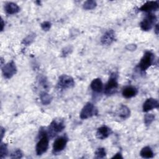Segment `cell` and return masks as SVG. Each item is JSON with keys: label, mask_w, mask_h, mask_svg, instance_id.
<instances>
[{"label": "cell", "mask_w": 159, "mask_h": 159, "mask_svg": "<svg viewBox=\"0 0 159 159\" xmlns=\"http://www.w3.org/2000/svg\"><path fill=\"white\" fill-rule=\"evenodd\" d=\"M40 139L35 147V151L37 155H42L45 153L49 146V137L47 133L46 129H40L39 130Z\"/></svg>", "instance_id": "6da1fadb"}, {"label": "cell", "mask_w": 159, "mask_h": 159, "mask_svg": "<svg viewBox=\"0 0 159 159\" xmlns=\"http://www.w3.org/2000/svg\"><path fill=\"white\" fill-rule=\"evenodd\" d=\"M65 127L64 120L62 119H54L46 129L50 139L53 138L57 134L60 133Z\"/></svg>", "instance_id": "7a4b0ae2"}, {"label": "cell", "mask_w": 159, "mask_h": 159, "mask_svg": "<svg viewBox=\"0 0 159 159\" xmlns=\"http://www.w3.org/2000/svg\"><path fill=\"white\" fill-rule=\"evenodd\" d=\"M119 86L118 75L116 73H111L108 81L106 84L104 88V93L106 96H111L114 94Z\"/></svg>", "instance_id": "3957f363"}, {"label": "cell", "mask_w": 159, "mask_h": 159, "mask_svg": "<svg viewBox=\"0 0 159 159\" xmlns=\"http://www.w3.org/2000/svg\"><path fill=\"white\" fill-rule=\"evenodd\" d=\"M155 59V54L151 51H146L138 65L139 68L142 71H145L154 63Z\"/></svg>", "instance_id": "277c9868"}, {"label": "cell", "mask_w": 159, "mask_h": 159, "mask_svg": "<svg viewBox=\"0 0 159 159\" xmlns=\"http://www.w3.org/2000/svg\"><path fill=\"white\" fill-rule=\"evenodd\" d=\"M157 20V16L154 14L152 12L148 13L140 23L141 29L143 31L150 30L153 26L155 25Z\"/></svg>", "instance_id": "5b68a950"}, {"label": "cell", "mask_w": 159, "mask_h": 159, "mask_svg": "<svg viewBox=\"0 0 159 159\" xmlns=\"http://www.w3.org/2000/svg\"><path fill=\"white\" fill-rule=\"evenodd\" d=\"M97 114L98 110L96 107L93 103L88 102L82 108L80 114V117L83 120L87 119L96 115Z\"/></svg>", "instance_id": "8992f818"}, {"label": "cell", "mask_w": 159, "mask_h": 159, "mask_svg": "<svg viewBox=\"0 0 159 159\" xmlns=\"http://www.w3.org/2000/svg\"><path fill=\"white\" fill-rule=\"evenodd\" d=\"M58 86L60 89H69L75 86L74 79L67 75H61L59 76L57 83Z\"/></svg>", "instance_id": "52a82bcc"}, {"label": "cell", "mask_w": 159, "mask_h": 159, "mask_svg": "<svg viewBox=\"0 0 159 159\" xmlns=\"http://www.w3.org/2000/svg\"><path fill=\"white\" fill-rule=\"evenodd\" d=\"M68 141V137L66 135H63L62 136L57 138L53 143L52 152L53 153H57L65 149Z\"/></svg>", "instance_id": "ba28073f"}, {"label": "cell", "mask_w": 159, "mask_h": 159, "mask_svg": "<svg viewBox=\"0 0 159 159\" xmlns=\"http://www.w3.org/2000/svg\"><path fill=\"white\" fill-rule=\"evenodd\" d=\"M1 70L4 77L6 79H11L17 73V67L13 60L4 65Z\"/></svg>", "instance_id": "9c48e42d"}, {"label": "cell", "mask_w": 159, "mask_h": 159, "mask_svg": "<svg viewBox=\"0 0 159 159\" xmlns=\"http://www.w3.org/2000/svg\"><path fill=\"white\" fill-rule=\"evenodd\" d=\"M159 8V1H149L145 2L142 4L139 10L140 11L146 12L148 13L152 12V11H157Z\"/></svg>", "instance_id": "30bf717a"}, {"label": "cell", "mask_w": 159, "mask_h": 159, "mask_svg": "<svg viewBox=\"0 0 159 159\" xmlns=\"http://www.w3.org/2000/svg\"><path fill=\"white\" fill-rule=\"evenodd\" d=\"M159 107L158 101L153 98H150L147 99L142 105L143 112H147L153 109H157Z\"/></svg>", "instance_id": "8fae6325"}, {"label": "cell", "mask_w": 159, "mask_h": 159, "mask_svg": "<svg viewBox=\"0 0 159 159\" xmlns=\"http://www.w3.org/2000/svg\"><path fill=\"white\" fill-rule=\"evenodd\" d=\"M116 40L115 32L111 29L106 31L101 38V42L102 45H109L112 44Z\"/></svg>", "instance_id": "7c38bea8"}, {"label": "cell", "mask_w": 159, "mask_h": 159, "mask_svg": "<svg viewBox=\"0 0 159 159\" xmlns=\"http://www.w3.org/2000/svg\"><path fill=\"white\" fill-rule=\"evenodd\" d=\"M112 134V130L106 125H102L97 129L96 136L98 139L104 140Z\"/></svg>", "instance_id": "4fadbf2b"}, {"label": "cell", "mask_w": 159, "mask_h": 159, "mask_svg": "<svg viewBox=\"0 0 159 159\" xmlns=\"http://www.w3.org/2000/svg\"><path fill=\"white\" fill-rule=\"evenodd\" d=\"M137 94V88L133 86H127L123 88L122 91V96L126 99H130L135 97Z\"/></svg>", "instance_id": "5bb4252c"}, {"label": "cell", "mask_w": 159, "mask_h": 159, "mask_svg": "<svg viewBox=\"0 0 159 159\" xmlns=\"http://www.w3.org/2000/svg\"><path fill=\"white\" fill-rule=\"evenodd\" d=\"M90 88L93 92L99 93L103 91L104 85L101 80L99 78H97L93 80V81L91 82Z\"/></svg>", "instance_id": "9a60e30c"}, {"label": "cell", "mask_w": 159, "mask_h": 159, "mask_svg": "<svg viewBox=\"0 0 159 159\" xmlns=\"http://www.w3.org/2000/svg\"><path fill=\"white\" fill-rule=\"evenodd\" d=\"M4 10L6 14L12 15L18 13L20 11V7L16 3L9 2L5 4Z\"/></svg>", "instance_id": "2e32d148"}, {"label": "cell", "mask_w": 159, "mask_h": 159, "mask_svg": "<svg viewBox=\"0 0 159 159\" xmlns=\"http://www.w3.org/2000/svg\"><path fill=\"white\" fill-rule=\"evenodd\" d=\"M117 114L120 118L122 119H126L130 116V110L127 106L122 104L120 106Z\"/></svg>", "instance_id": "e0dca14e"}, {"label": "cell", "mask_w": 159, "mask_h": 159, "mask_svg": "<svg viewBox=\"0 0 159 159\" xmlns=\"http://www.w3.org/2000/svg\"><path fill=\"white\" fill-rule=\"evenodd\" d=\"M140 155L143 158H152L154 157V153L150 147L145 146L141 149Z\"/></svg>", "instance_id": "ac0fdd59"}, {"label": "cell", "mask_w": 159, "mask_h": 159, "mask_svg": "<svg viewBox=\"0 0 159 159\" xmlns=\"http://www.w3.org/2000/svg\"><path fill=\"white\" fill-rule=\"evenodd\" d=\"M40 99L43 105L47 106L51 103L53 100V97L51 94H48L46 91H43L40 94Z\"/></svg>", "instance_id": "d6986e66"}, {"label": "cell", "mask_w": 159, "mask_h": 159, "mask_svg": "<svg viewBox=\"0 0 159 159\" xmlns=\"http://www.w3.org/2000/svg\"><path fill=\"white\" fill-rule=\"evenodd\" d=\"M96 6L97 2L94 0L86 1L83 4V7L85 10H92L96 8Z\"/></svg>", "instance_id": "ffe728a7"}, {"label": "cell", "mask_w": 159, "mask_h": 159, "mask_svg": "<svg viewBox=\"0 0 159 159\" xmlns=\"http://www.w3.org/2000/svg\"><path fill=\"white\" fill-rule=\"evenodd\" d=\"M155 116L154 114L152 113H147L146 114H145L143 118V122L145 125L147 127L149 126L155 120Z\"/></svg>", "instance_id": "44dd1931"}, {"label": "cell", "mask_w": 159, "mask_h": 159, "mask_svg": "<svg viewBox=\"0 0 159 159\" xmlns=\"http://www.w3.org/2000/svg\"><path fill=\"white\" fill-rule=\"evenodd\" d=\"M8 155L7 145L5 143H1L0 145V158L1 159L6 158Z\"/></svg>", "instance_id": "7402d4cb"}, {"label": "cell", "mask_w": 159, "mask_h": 159, "mask_svg": "<svg viewBox=\"0 0 159 159\" xmlns=\"http://www.w3.org/2000/svg\"><path fill=\"white\" fill-rule=\"evenodd\" d=\"M106 156V152L104 148L100 147L97 148L94 152V158H103Z\"/></svg>", "instance_id": "603a6c76"}, {"label": "cell", "mask_w": 159, "mask_h": 159, "mask_svg": "<svg viewBox=\"0 0 159 159\" xmlns=\"http://www.w3.org/2000/svg\"><path fill=\"white\" fill-rule=\"evenodd\" d=\"M35 37V34H30L28 35L24 39L22 43L23 44H24L25 45H29L34 40Z\"/></svg>", "instance_id": "cb8c5ba5"}, {"label": "cell", "mask_w": 159, "mask_h": 159, "mask_svg": "<svg viewBox=\"0 0 159 159\" xmlns=\"http://www.w3.org/2000/svg\"><path fill=\"white\" fill-rule=\"evenodd\" d=\"M22 157H23V153L20 149L15 150L10 155V157L11 158H21Z\"/></svg>", "instance_id": "d4e9b609"}, {"label": "cell", "mask_w": 159, "mask_h": 159, "mask_svg": "<svg viewBox=\"0 0 159 159\" xmlns=\"http://www.w3.org/2000/svg\"><path fill=\"white\" fill-rule=\"evenodd\" d=\"M51 23L49 21H44L40 24V27L43 31H48L51 28Z\"/></svg>", "instance_id": "484cf974"}, {"label": "cell", "mask_w": 159, "mask_h": 159, "mask_svg": "<svg viewBox=\"0 0 159 159\" xmlns=\"http://www.w3.org/2000/svg\"><path fill=\"white\" fill-rule=\"evenodd\" d=\"M137 45L134 44V43H129L125 46V49L130 52L135 51L137 49Z\"/></svg>", "instance_id": "4316f807"}, {"label": "cell", "mask_w": 159, "mask_h": 159, "mask_svg": "<svg viewBox=\"0 0 159 159\" xmlns=\"http://www.w3.org/2000/svg\"><path fill=\"white\" fill-rule=\"evenodd\" d=\"M72 50V49L70 48V47H65L63 50V52H62V54L63 55H66L68 53H70L71 51Z\"/></svg>", "instance_id": "83f0119b"}, {"label": "cell", "mask_w": 159, "mask_h": 159, "mask_svg": "<svg viewBox=\"0 0 159 159\" xmlns=\"http://www.w3.org/2000/svg\"><path fill=\"white\" fill-rule=\"evenodd\" d=\"M111 158H117V159H120V158H123V157L121 154L120 152H117V153H116Z\"/></svg>", "instance_id": "f1b7e54d"}, {"label": "cell", "mask_w": 159, "mask_h": 159, "mask_svg": "<svg viewBox=\"0 0 159 159\" xmlns=\"http://www.w3.org/2000/svg\"><path fill=\"white\" fill-rule=\"evenodd\" d=\"M0 132H1V140H2L3 139V137L5 134V129L2 127H1L0 128Z\"/></svg>", "instance_id": "f546056e"}, {"label": "cell", "mask_w": 159, "mask_h": 159, "mask_svg": "<svg viewBox=\"0 0 159 159\" xmlns=\"http://www.w3.org/2000/svg\"><path fill=\"white\" fill-rule=\"evenodd\" d=\"M154 32H155V33L156 34V35H158V34L159 29H158V24H156L154 26Z\"/></svg>", "instance_id": "4dcf8cb0"}, {"label": "cell", "mask_w": 159, "mask_h": 159, "mask_svg": "<svg viewBox=\"0 0 159 159\" xmlns=\"http://www.w3.org/2000/svg\"><path fill=\"white\" fill-rule=\"evenodd\" d=\"M4 25H5V24L4 22V20L2 19H1V30L2 31L4 30Z\"/></svg>", "instance_id": "1f68e13d"}]
</instances>
